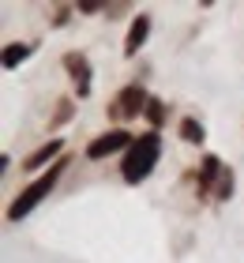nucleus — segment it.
<instances>
[{"mask_svg":"<svg viewBox=\"0 0 244 263\" xmlns=\"http://www.w3.org/2000/svg\"><path fill=\"white\" fill-rule=\"evenodd\" d=\"M158 154H162V143H158L154 132H151V136H139V139L128 147V158H124V181H128V184H139L143 177L154 170Z\"/></svg>","mask_w":244,"mask_h":263,"instance_id":"1","label":"nucleus"},{"mask_svg":"<svg viewBox=\"0 0 244 263\" xmlns=\"http://www.w3.org/2000/svg\"><path fill=\"white\" fill-rule=\"evenodd\" d=\"M146 117H151V121H162V102H146Z\"/></svg>","mask_w":244,"mask_h":263,"instance_id":"10","label":"nucleus"},{"mask_svg":"<svg viewBox=\"0 0 244 263\" xmlns=\"http://www.w3.org/2000/svg\"><path fill=\"white\" fill-rule=\"evenodd\" d=\"M60 170H64V162H60V165H53V170H49L45 177H38V181H34L30 188H27V192H23L15 203H11V211H8V218L11 222H19L23 218V214H30L34 207H38V203L49 196V192H53V184H57V177H60Z\"/></svg>","mask_w":244,"mask_h":263,"instance_id":"2","label":"nucleus"},{"mask_svg":"<svg viewBox=\"0 0 244 263\" xmlns=\"http://www.w3.org/2000/svg\"><path fill=\"white\" fill-rule=\"evenodd\" d=\"M57 151H60V139H53V143H45V147H38V151H34V154H30L27 162H23V170H38V165H45V162L53 158Z\"/></svg>","mask_w":244,"mask_h":263,"instance_id":"6","label":"nucleus"},{"mask_svg":"<svg viewBox=\"0 0 244 263\" xmlns=\"http://www.w3.org/2000/svg\"><path fill=\"white\" fill-rule=\"evenodd\" d=\"M120 147H132L128 132H109V136H102V139L90 143L87 154H90V158H105V154H113V151H120Z\"/></svg>","mask_w":244,"mask_h":263,"instance_id":"4","label":"nucleus"},{"mask_svg":"<svg viewBox=\"0 0 244 263\" xmlns=\"http://www.w3.org/2000/svg\"><path fill=\"white\" fill-rule=\"evenodd\" d=\"M23 57H27V45H11V49L4 53V64L11 68V64H15V61H23Z\"/></svg>","mask_w":244,"mask_h":263,"instance_id":"9","label":"nucleus"},{"mask_svg":"<svg viewBox=\"0 0 244 263\" xmlns=\"http://www.w3.org/2000/svg\"><path fill=\"white\" fill-rule=\"evenodd\" d=\"M180 132H184V139H188V143H199V139H203V124H195L192 117H188L184 124H180Z\"/></svg>","mask_w":244,"mask_h":263,"instance_id":"8","label":"nucleus"},{"mask_svg":"<svg viewBox=\"0 0 244 263\" xmlns=\"http://www.w3.org/2000/svg\"><path fill=\"white\" fill-rule=\"evenodd\" d=\"M143 102H146V94H143L139 83H136V87H124L117 94V102H113V113L120 117V121H132V117L143 113Z\"/></svg>","mask_w":244,"mask_h":263,"instance_id":"3","label":"nucleus"},{"mask_svg":"<svg viewBox=\"0 0 244 263\" xmlns=\"http://www.w3.org/2000/svg\"><path fill=\"white\" fill-rule=\"evenodd\" d=\"M64 64H68V71H76V83H79V90H87V61H83V57H76V53H68L64 57Z\"/></svg>","mask_w":244,"mask_h":263,"instance_id":"7","label":"nucleus"},{"mask_svg":"<svg viewBox=\"0 0 244 263\" xmlns=\"http://www.w3.org/2000/svg\"><path fill=\"white\" fill-rule=\"evenodd\" d=\"M146 30H151V19L139 15L136 23H132V30H128V45H124V53H136V49H139L143 38H146Z\"/></svg>","mask_w":244,"mask_h":263,"instance_id":"5","label":"nucleus"}]
</instances>
